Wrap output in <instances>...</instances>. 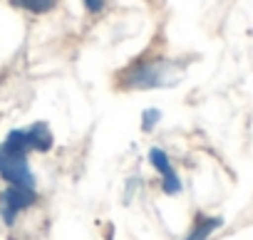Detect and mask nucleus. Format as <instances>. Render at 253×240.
<instances>
[{"label":"nucleus","mask_w":253,"mask_h":240,"mask_svg":"<svg viewBox=\"0 0 253 240\" xmlns=\"http://www.w3.org/2000/svg\"><path fill=\"white\" fill-rule=\"evenodd\" d=\"M181 69L174 60L159 52H142L139 57L129 60L114 74V89L119 92H147V89H164L179 84Z\"/></svg>","instance_id":"f257e3e1"},{"label":"nucleus","mask_w":253,"mask_h":240,"mask_svg":"<svg viewBox=\"0 0 253 240\" xmlns=\"http://www.w3.org/2000/svg\"><path fill=\"white\" fill-rule=\"evenodd\" d=\"M38 201L35 188H23V186H5L0 191V218L5 225H13L23 210H28Z\"/></svg>","instance_id":"7ed1b4c3"},{"label":"nucleus","mask_w":253,"mask_h":240,"mask_svg":"<svg viewBox=\"0 0 253 240\" xmlns=\"http://www.w3.org/2000/svg\"><path fill=\"white\" fill-rule=\"evenodd\" d=\"M10 5L30 15H47L60 5V0H10Z\"/></svg>","instance_id":"0eeeda50"},{"label":"nucleus","mask_w":253,"mask_h":240,"mask_svg":"<svg viewBox=\"0 0 253 240\" xmlns=\"http://www.w3.org/2000/svg\"><path fill=\"white\" fill-rule=\"evenodd\" d=\"M159 119H162V111L159 109H154V106L144 109L142 111V132H152L159 124Z\"/></svg>","instance_id":"6e6552de"},{"label":"nucleus","mask_w":253,"mask_h":240,"mask_svg":"<svg viewBox=\"0 0 253 240\" xmlns=\"http://www.w3.org/2000/svg\"><path fill=\"white\" fill-rule=\"evenodd\" d=\"M0 178L8 186L35 188V176H33V169L28 164V156L8 149L3 141H0Z\"/></svg>","instance_id":"f03ea898"},{"label":"nucleus","mask_w":253,"mask_h":240,"mask_svg":"<svg viewBox=\"0 0 253 240\" xmlns=\"http://www.w3.org/2000/svg\"><path fill=\"white\" fill-rule=\"evenodd\" d=\"M25 129H28V137H30L33 151L45 154V151H50V149H52L55 137H52V129H50V124H47V122H33V124H30V127H25Z\"/></svg>","instance_id":"39448f33"},{"label":"nucleus","mask_w":253,"mask_h":240,"mask_svg":"<svg viewBox=\"0 0 253 240\" xmlns=\"http://www.w3.org/2000/svg\"><path fill=\"white\" fill-rule=\"evenodd\" d=\"M104 5H107V0H82V8H84L89 15L102 13V10H104Z\"/></svg>","instance_id":"1a4fd4ad"},{"label":"nucleus","mask_w":253,"mask_h":240,"mask_svg":"<svg viewBox=\"0 0 253 240\" xmlns=\"http://www.w3.org/2000/svg\"><path fill=\"white\" fill-rule=\"evenodd\" d=\"M149 164H152L154 171L162 176V191L169 193V196H176V193L181 191V178H179V173H176L171 159L167 156V151L159 149V146L149 149Z\"/></svg>","instance_id":"20e7f679"},{"label":"nucleus","mask_w":253,"mask_h":240,"mask_svg":"<svg viewBox=\"0 0 253 240\" xmlns=\"http://www.w3.org/2000/svg\"><path fill=\"white\" fill-rule=\"evenodd\" d=\"M223 225V218H216V215H199L194 228L189 230V235L184 240H209L213 230H218Z\"/></svg>","instance_id":"423d86ee"}]
</instances>
